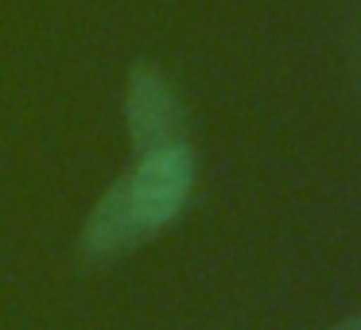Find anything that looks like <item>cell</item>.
Instances as JSON below:
<instances>
[{
	"mask_svg": "<svg viewBox=\"0 0 361 330\" xmlns=\"http://www.w3.org/2000/svg\"><path fill=\"white\" fill-rule=\"evenodd\" d=\"M125 128L140 156L144 152H156V148H167V144H183V105H179V97H175L164 71L140 63L128 74Z\"/></svg>",
	"mask_w": 361,
	"mask_h": 330,
	"instance_id": "obj_2",
	"label": "cell"
},
{
	"mask_svg": "<svg viewBox=\"0 0 361 330\" xmlns=\"http://www.w3.org/2000/svg\"><path fill=\"white\" fill-rule=\"evenodd\" d=\"M190 183H195V159L187 144L144 152L140 164L125 179L113 183L109 195L97 198V206L90 210L86 229H82L86 260L102 264L152 237L159 226H167L187 202Z\"/></svg>",
	"mask_w": 361,
	"mask_h": 330,
	"instance_id": "obj_1",
	"label": "cell"
},
{
	"mask_svg": "<svg viewBox=\"0 0 361 330\" xmlns=\"http://www.w3.org/2000/svg\"><path fill=\"white\" fill-rule=\"evenodd\" d=\"M338 330H361V314H357V319H350V322H342Z\"/></svg>",
	"mask_w": 361,
	"mask_h": 330,
	"instance_id": "obj_3",
	"label": "cell"
}]
</instances>
